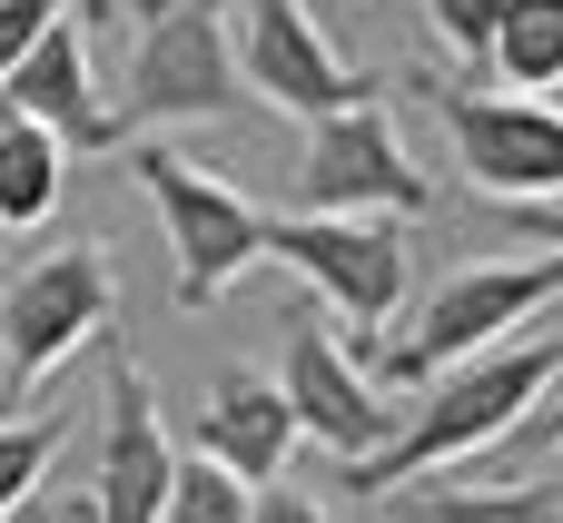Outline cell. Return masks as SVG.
I'll use <instances>...</instances> for the list:
<instances>
[{
	"mask_svg": "<svg viewBox=\"0 0 563 523\" xmlns=\"http://www.w3.org/2000/svg\"><path fill=\"white\" fill-rule=\"evenodd\" d=\"M10 523H89V494H30Z\"/></svg>",
	"mask_w": 563,
	"mask_h": 523,
	"instance_id": "obj_22",
	"label": "cell"
},
{
	"mask_svg": "<svg viewBox=\"0 0 563 523\" xmlns=\"http://www.w3.org/2000/svg\"><path fill=\"white\" fill-rule=\"evenodd\" d=\"M129 178L158 198V218H168V257H178V307L198 316V307H218L257 257H267V208L247 198V188H228L218 168H198V158H178V148H158V138H139L129 148Z\"/></svg>",
	"mask_w": 563,
	"mask_h": 523,
	"instance_id": "obj_3",
	"label": "cell"
},
{
	"mask_svg": "<svg viewBox=\"0 0 563 523\" xmlns=\"http://www.w3.org/2000/svg\"><path fill=\"white\" fill-rule=\"evenodd\" d=\"M267 257L297 267L327 297V326H346L356 366L376 356V326L406 307V227L396 218H267Z\"/></svg>",
	"mask_w": 563,
	"mask_h": 523,
	"instance_id": "obj_6",
	"label": "cell"
},
{
	"mask_svg": "<svg viewBox=\"0 0 563 523\" xmlns=\"http://www.w3.org/2000/svg\"><path fill=\"white\" fill-rule=\"evenodd\" d=\"M119 326V287L99 247H49L30 277H0V396H40L79 346Z\"/></svg>",
	"mask_w": 563,
	"mask_h": 523,
	"instance_id": "obj_5",
	"label": "cell"
},
{
	"mask_svg": "<svg viewBox=\"0 0 563 523\" xmlns=\"http://www.w3.org/2000/svg\"><path fill=\"white\" fill-rule=\"evenodd\" d=\"M287 455H297V415H287L277 376L228 366V376L208 386V405H198V465H218V475H238V485L257 494V485L287 475Z\"/></svg>",
	"mask_w": 563,
	"mask_h": 523,
	"instance_id": "obj_13",
	"label": "cell"
},
{
	"mask_svg": "<svg viewBox=\"0 0 563 523\" xmlns=\"http://www.w3.org/2000/svg\"><path fill=\"white\" fill-rule=\"evenodd\" d=\"M139 10V49L119 79V138L129 129H178V119H238V49H228V10L238 0H129Z\"/></svg>",
	"mask_w": 563,
	"mask_h": 523,
	"instance_id": "obj_2",
	"label": "cell"
},
{
	"mask_svg": "<svg viewBox=\"0 0 563 523\" xmlns=\"http://www.w3.org/2000/svg\"><path fill=\"white\" fill-rule=\"evenodd\" d=\"M99 10H109V0H69V20H79V30H89V20H99Z\"/></svg>",
	"mask_w": 563,
	"mask_h": 523,
	"instance_id": "obj_23",
	"label": "cell"
},
{
	"mask_svg": "<svg viewBox=\"0 0 563 523\" xmlns=\"http://www.w3.org/2000/svg\"><path fill=\"white\" fill-rule=\"evenodd\" d=\"M554 366H563V346L534 326L525 346H495V356H475V366L435 376L416 405H396L386 445L346 465V494L426 485V475H445L455 455H485L495 435H515V425H525V405H544V396H554Z\"/></svg>",
	"mask_w": 563,
	"mask_h": 523,
	"instance_id": "obj_1",
	"label": "cell"
},
{
	"mask_svg": "<svg viewBox=\"0 0 563 523\" xmlns=\"http://www.w3.org/2000/svg\"><path fill=\"white\" fill-rule=\"evenodd\" d=\"M168 475H178V445H168V425H158V396H148V376L119 356V366H109V405H99V485H89V523H158Z\"/></svg>",
	"mask_w": 563,
	"mask_h": 523,
	"instance_id": "obj_12",
	"label": "cell"
},
{
	"mask_svg": "<svg viewBox=\"0 0 563 523\" xmlns=\"http://www.w3.org/2000/svg\"><path fill=\"white\" fill-rule=\"evenodd\" d=\"M485 69H505L525 99H544V89L563 79V0H505Z\"/></svg>",
	"mask_w": 563,
	"mask_h": 523,
	"instance_id": "obj_15",
	"label": "cell"
},
{
	"mask_svg": "<svg viewBox=\"0 0 563 523\" xmlns=\"http://www.w3.org/2000/svg\"><path fill=\"white\" fill-rule=\"evenodd\" d=\"M435 208V178L406 158L396 138V109L386 99H356L336 119H307V158H297V218H426Z\"/></svg>",
	"mask_w": 563,
	"mask_h": 523,
	"instance_id": "obj_7",
	"label": "cell"
},
{
	"mask_svg": "<svg viewBox=\"0 0 563 523\" xmlns=\"http://www.w3.org/2000/svg\"><path fill=\"white\" fill-rule=\"evenodd\" d=\"M416 523H554L563 494L554 485H435V494H406Z\"/></svg>",
	"mask_w": 563,
	"mask_h": 523,
	"instance_id": "obj_16",
	"label": "cell"
},
{
	"mask_svg": "<svg viewBox=\"0 0 563 523\" xmlns=\"http://www.w3.org/2000/svg\"><path fill=\"white\" fill-rule=\"evenodd\" d=\"M247 523H327V504L297 494V485H257V494H247Z\"/></svg>",
	"mask_w": 563,
	"mask_h": 523,
	"instance_id": "obj_21",
	"label": "cell"
},
{
	"mask_svg": "<svg viewBox=\"0 0 563 523\" xmlns=\"http://www.w3.org/2000/svg\"><path fill=\"white\" fill-rule=\"evenodd\" d=\"M445 99V138H455V168L505 198V208H544L563 188V119L554 99H485V89H435Z\"/></svg>",
	"mask_w": 563,
	"mask_h": 523,
	"instance_id": "obj_9",
	"label": "cell"
},
{
	"mask_svg": "<svg viewBox=\"0 0 563 523\" xmlns=\"http://www.w3.org/2000/svg\"><path fill=\"white\" fill-rule=\"evenodd\" d=\"M49 20H69V0H0V79L30 59V40H40Z\"/></svg>",
	"mask_w": 563,
	"mask_h": 523,
	"instance_id": "obj_20",
	"label": "cell"
},
{
	"mask_svg": "<svg viewBox=\"0 0 563 523\" xmlns=\"http://www.w3.org/2000/svg\"><path fill=\"white\" fill-rule=\"evenodd\" d=\"M59 445H69V415H20V425H0V523L40 494V475H49Z\"/></svg>",
	"mask_w": 563,
	"mask_h": 523,
	"instance_id": "obj_17",
	"label": "cell"
},
{
	"mask_svg": "<svg viewBox=\"0 0 563 523\" xmlns=\"http://www.w3.org/2000/svg\"><path fill=\"white\" fill-rule=\"evenodd\" d=\"M554 287H563L554 257H525V267H465V277H445V287L426 297V316H416L396 346H376V356H366V386H435V376H455V366L495 356L525 316H554Z\"/></svg>",
	"mask_w": 563,
	"mask_h": 523,
	"instance_id": "obj_4",
	"label": "cell"
},
{
	"mask_svg": "<svg viewBox=\"0 0 563 523\" xmlns=\"http://www.w3.org/2000/svg\"><path fill=\"white\" fill-rule=\"evenodd\" d=\"M0 119L49 129L59 158H109V148H119V119H109V89H99V69H89V30H79V20H49V30L30 40V59L0 79Z\"/></svg>",
	"mask_w": 563,
	"mask_h": 523,
	"instance_id": "obj_11",
	"label": "cell"
},
{
	"mask_svg": "<svg viewBox=\"0 0 563 523\" xmlns=\"http://www.w3.org/2000/svg\"><path fill=\"white\" fill-rule=\"evenodd\" d=\"M228 49H238V89H257V99H267V109H287V119H336V109H356V99H386V89H396V79H376V69L336 59V40L317 30V10H307V0H238Z\"/></svg>",
	"mask_w": 563,
	"mask_h": 523,
	"instance_id": "obj_8",
	"label": "cell"
},
{
	"mask_svg": "<svg viewBox=\"0 0 563 523\" xmlns=\"http://www.w3.org/2000/svg\"><path fill=\"white\" fill-rule=\"evenodd\" d=\"M59 178H69V158L49 148V129L0 119V227L10 237H30V227L59 218Z\"/></svg>",
	"mask_w": 563,
	"mask_h": 523,
	"instance_id": "obj_14",
	"label": "cell"
},
{
	"mask_svg": "<svg viewBox=\"0 0 563 523\" xmlns=\"http://www.w3.org/2000/svg\"><path fill=\"white\" fill-rule=\"evenodd\" d=\"M277 396H287L297 435L336 445L346 465H356V455H376V445H386V425H396V405L366 386V366L346 356V336H336L317 307H297V316H287V366H277Z\"/></svg>",
	"mask_w": 563,
	"mask_h": 523,
	"instance_id": "obj_10",
	"label": "cell"
},
{
	"mask_svg": "<svg viewBox=\"0 0 563 523\" xmlns=\"http://www.w3.org/2000/svg\"><path fill=\"white\" fill-rule=\"evenodd\" d=\"M495 20H505V0H426V30L465 59V69H485V49H495Z\"/></svg>",
	"mask_w": 563,
	"mask_h": 523,
	"instance_id": "obj_19",
	"label": "cell"
},
{
	"mask_svg": "<svg viewBox=\"0 0 563 523\" xmlns=\"http://www.w3.org/2000/svg\"><path fill=\"white\" fill-rule=\"evenodd\" d=\"M158 523H247V485H238V475H218V465H198V455H178Z\"/></svg>",
	"mask_w": 563,
	"mask_h": 523,
	"instance_id": "obj_18",
	"label": "cell"
}]
</instances>
